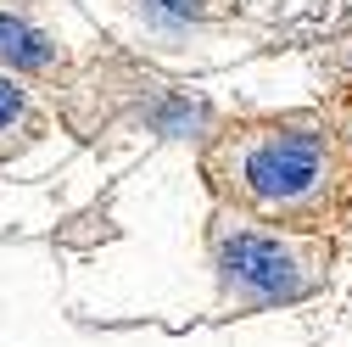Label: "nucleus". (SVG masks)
Returning <instances> with one entry per match:
<instances>
[{
  "mask_svg": "<svg viewBox=\"0 0 352 347\" xmlns=\"http://www.w3.org/2000/svg\"><path fill=\"white\" fill-rule=\"evenodd\" d=\"M28 118V101H23V90H17V84L12 78H0V140H6L12 135V129Z\"/></svg>",
  "mask_w": 352,
  "mask_h": 347,
  "instance_id": "5",
  "label": "nucleus"
},
{
  "mask_svg": "<svg viewBox=\"0 0 352 347\" xmlns=\"http://www.w3.org/2000/svg\"><path fill=\"white\" fill-rule=\"evenodd\" d=\"M56 56H62L56 39H45L39 28H28L23 17L0 12V62H12V67H51Z\"/></svg>",
  "mask_w": 352,
  "mask_h": 347,
  "instance_id": "3",
  "label": "nucleus"
},
{
  "mask_svg": "<svg viewBox=\"0 0 352 347\" xmlns=\"http://www.w3.org/2000/svg\"><path fill=\"white\" fill-rule=\"evenodd\" d=\"M201 0H146V23L162 28V34H190L201 23Z\"/></svg>",
  "mask_w": 352,
  "mask_h": 347,
  "instance_id": "4",
  "label": "nucleus"
},
{
  "mask_svg": "<svg viewBox=\"0 0 352 347\" xmlns=\"http://www.w3.org/2000/svg\"><path fill=\"white\" fill-rule=\"evenodd\" d=\"M207 180L241 219L319 230L352 191V162L319 118L241 123L207 151Z\"/></svg>",
  "mask_w": 352,
  "mask_h": 347,
  "instance_id": "1",
  "label": "nucleus"
},
{
  "mask_svg": "<svg viewBox=\"0 0 352 347\" xmlns=\"http://www.w3.org/2000/svg\"><path fill=\"white\" fill-rule=\"evenodd\" d=\"M212 269L224 302L235 308H291L324 291L330 246L302 230H257L241 213H224L212 224Z\"/></svg>",
  "mask_w": 352,
  "mask_h": 347,
  "instance_id": "2",
  "label": "nucleus"
}]
</instances>
